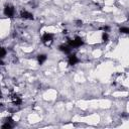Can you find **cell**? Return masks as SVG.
<instances>
[{
    "label": "cell",
    "instance_id": "6da1fadb",
    "mask_svg": "<svg viewBox=\"0 0 129 129\" xmlns=\"http://www.w3.org/2000/svg\"><path fill=\"white\" fill-rule=\"evenodd\" d=\"M83 44H84V41H83V39L80 36H76L74 39L68 38V45H70L72 48L79 47V46H81Z\"/></svg>",
    "mask_w": 129,
    "mask_h": 129
},
{
    "label": "cell",
    "instance_id": "7a4b0ae2",
    "mask_svg": "<svg viewBox=\"0 0 129 129\" xmlns=\"http://www.w3.org/2000/svg\"><path fill=\"white\" fill-rule=\"evenodd\" d=\"M3 13L5 16H8V17H13L14 14H15V9L12 5H6L4 7V10H3Z\"/></svg>",
    "mask_w": 129,
    "mask_h": 129
},
{
    "label": "cell",
    "instance_id": "3957f363",
    "mask_svg": "<svg viewBox=\"0 0 129 129\" xmlns=\"http://www.w3.org/2000/svg\"><path fill=\"white\" fill-rule=\"evenodd\" d=\"M52 40H53V34H51V33H49V32H45V33H43L42 36H41V41H42L44 44H48V43H50Z\"/></svg>",
    "mask_w": 129,
    "mask_h": 129
},
{
    "label": "cell",
    "instance_id": "277c9868",
    "mask_svg": "<svg viewBox=\"0 0 129 129\" xmlns=\"http://www.w3.org/2000/svg\"><path fill=\"white\" fill-rule=\"evenodd\" d=\"M19 15H20L21 18L26 19V20H32V19H33V15H32L30 12L26 11V10H21Z\"/></svg>",
    "mask_w": 129,
    "mask_h": 129
},
{
    "label": "cell",
    "instance_id": "5b68a950",
    "mask_svg": "<svg viewBox=\"0 0 129 129\" xmlns=\"http://www.w3.org/2000/svg\"><path fill=\"white\" fill-rule=\"evenodd\" d=\"M68 61H69V64H71V66H75V64H77L80 60H79V58H78V56H77L76 54H72V53H70L69 58H68Z\"/></svg>",
    "mask_w": 129,
    "mask_h": 129
},
{
    "label": "cell",
    "instance_id": "8992f818",
    "mask_svg": "<svg viewBox=\"0 0 129 129\" xmlns=\"http://www.w3.org/2000/svg\"><path fill=\"white\" fill-rule=\"evenodd\" d=\"M58 49L60 51H62L63 53H66V54H70L72 52V47L70 45H68V44H60L58 46Z\"/></svg>",
    "mask_w": 129,
    "mask_h": 129
},
{
    "label": "cell",
    "instance_id": "52a82bcc",
    "mask_svg": "<svg viewBox=\"0 0 129 129\" xmlns=\"http://www.w3.org/2000/svg\"><path fill=\"white\" fill-rule=\"evenodd\" d=\"M10 99H11V102L14 104V105H20L22 103V100L21 98L17 95V94H12L10 96Z\"/></svg>",
    "mask_w": 129,
    "mask_h": 129
},
{
    "label": "cell",
    "instance_id": "ba28073f",
    "mask_svg": "<svg viewBox=\"0 0 129 129\" xmlns=\"http://www.w3.org/2000/svg\"><path fill=\"white\" fill-rule=\"evenodd\" d=\"M13 127V119L12 118H6V121H5V123L2 125V128L3 129H10V128H12Z\"/></svg>",
    "mask_w": 129,
    "mask_h": 129
},
{
    "label": "cell",
    "instance_id": "9c48e42d",
    "mask_svg": "<svg viewBox=\"0 0 129 129\" xmlns=\"http://www.w3.org/2000/svg\"><path fill=\"white\" fill-rule=\"evenodd\" d=\"M46 59H47V56L44 53H41V54H38L37 55V61H38L39 64H42Z\"/></svg>",
    "mask_w": 129,
    "mask_h": 129
},
{
    "label": "cell",
    "instance_id": "30bf717a",
    "mask_svg": "<svg viewBox=\"0 0 129 129\" xmlns=\"http://www.w3.org/2000/svg\"><path fill=\"white\" fill-rule=\"evenodd\" d=\"M6 53H7L6 49H5L4 47H1V46H0V58H3V57L6 55Z\"/></svg>",
    "mask_w": 129,
    "mask_h": 129
},
{
    "label": "cell",
    "instance_id": "8fae6325",
    "mask_svg": "<svg viewBox=\"0 0 129 129\" xmlns=\"http://www.w3.org/2000/svg\"><path fill=\"white\" fill-rule=\"evenodd\" d=\"M120 32L127 34V33H129V28H128V27H121V28H120Z\"/></svg>",
    "mask_w": 129,
    "mask_h": 129
},
{
    "label": "cell",
    "instance_id": "7c38bea8",
    "mask_svg": "<svg viewBox=\"0 0 129 129\" xmlns=\"http://www.w3.org/2000/svg\"><path fill=\"white\" fill-rule=\"evenodd\" d=\"M108 38H109L108 32H103V34H102V40H103V41H107Z\"/></svg>",
    "mask_w": 129,
    "mask_h": 129
},
{
    "label": "cell",
    "instance_id": "4fadbf2b",
    "mask_svg": "<svg viewBox=\"0 0 129 129\" xmlns=\"http://www.w3.org/2000/svg\"><path fill=\"white\" fill-rule=\"evenodd\" d=\"M101 29H102L104 32H107V31L110 29V27H109V26H102V27H101Z\"/></svg>",
    "mask_w": 129,
    "mask_h": 129
},
{
    "label": "cell",
    "instance_id": "5bb4252c",
    "mask_svg": "<svg viewBox=\"0 0 129 129\" xmlns=\"http://www.w3.org/2000/svg\"><path fill=\"white\" fill-rule=\"evenodd\" d=\"M76 22H77V25H78V26H80V25H82V23H83V22H82L81 20H77Z\"/></svg>",
    "mask_w": 129,
    "mask_h": 129
},
{
    "label": "cell",
    "instance_id": "9a60e30c",
    "mask_svg": "<svg viewBox=\"0 0 129 129\" xmlns=\"http://www.w3.org/2000/svg\"><path fill=\"white\" fill-rule=\"evenodd\" d=\"M2 97V93H1V90H0V98Z\"/></svg>",
    "mask_w": 129,
    "mask_h": 129
},
{
    "label": "cell",
    "instance_id": "2e32d148",
    "mask_svg": "<svg viewBox=\"0 0 129 129\" xmlns=\"http://www.w3.org/2000/svg\"><path fill=\"white\" fill-rule=\"evenodd\" d=\"M1 107H2V104H0V108H1Z\"/></svg>",
    "mask_w": 129,
    "mask_h": 129
}]
</instances>
